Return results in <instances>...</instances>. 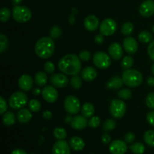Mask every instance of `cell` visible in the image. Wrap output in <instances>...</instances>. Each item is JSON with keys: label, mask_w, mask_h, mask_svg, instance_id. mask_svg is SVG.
Wrapping results in <instances>:
<instances>
[{"label": "cell", "mask_w": 154, "mask_h": 154, "mask_svg": "<svg viewBox=\"0 0 154 154\" xmlns=\"http://www.w3.org/2000/svg\"><path fill=\"white\" fill-rule=\"evenodd\" d=\"M81 59L75 54H67L60 59L58 68L63 74L67 75H77L81 71Z\"/></svg>", "instance_id": "1"}, {"label": "cell", "mask_w": 154, "mask_h": 154, "mask_svg": "<svg viewBox=\"0 0 154 154\" xmlns=\"http://www.w3.org/2000/svg\"><path fill=\"white\" fill-rule=\"evenodd\" d=\"M55 44L51 37H42L35 45V53L42 59H48L54 54Z\"/></svg>", "instance_id": "2"}, {"label": "cell", "mask_w": 154, "mask_h": 154, "mask_svg": "<svg viewBox=\"0 0 154 154\" xmlns=\"http://www.w3.org/2000/svg\"><path fill=\"white\" fill-rule=\"evenodd\" d=\"M122 80L125 85L129 87H138L143 81V76L136 69H126L122 74Z\"/></svg>", "instance_id": "3"}, {"label": "cell", "mask_w": 154, "mask_h": 154, "mask_svg": "<svg viewBox=\"0 0 154 154\" xmlns=\"http://www.w3.org/2000/svg\"><path fill=\"white\" fill-rule=\"evenodd\" d=\"M14 20L18 23L28 22L32 18V11L29 8L23 5H16L12 10Z\"/></svg>", "instance_id": "4"}, {"label": "cell", "mask_w": 154, "mask_h": 154, "mask_svg": "<svg viewBox=\"0 0 154 154\" xmlns=\"http://www.w3.org/2000/svg\"><path fill=\"white\" fill-rule=\"evenodd\" d=\"M27 102H28V97H27L26 94H25L23 92L20 91L14 93L10 96L8 100L10 107L14 110L23 108L26 105Z\"/></svg>", "instance_id": "5"}, {"label": "cell", "mask_w": 154, "mask_h": 154, "mask_svg": "<svg viewBox=\"0 0 154 154\" xmlns=\"http://www.w3.org/2000/svg\"><path fill=\"white\" fill-rule=\"evenodd\" d=\"M109 111L110 114L114 118H121L124 116L126 111V103L120 99H114L111 102Z\"/></svg>", "instance_id": "6"}, {"label": "cell", "mask_w": 154, "mask_h": 154, "mask_svg": "<svg viewBox=\"0 0 154 154\" xmlns=\"http://www.w3.org/2000/svg\"><path fill=\"white\" fill-rule=\"evenodd\" d=\"M93 63L97 68L101 69H108L111 64V60L110 55L106 53L99 51L94 54L93 58Z\"/></svg>", "instance_id": "7"}, {"label": "cell", "mask_w": 154, "mask_h": 154, "mask_svg": "<svg viewBox=\"0 0 154 154\" xmlns=\"http://www.w3.org/2000/svg\"><path fill=\"white\" fill-rule=\"evenodd\" d=\"M64 108L69 114H76L81 109V103L76 96L70 95L64 100Z\"/></svg>", "instance_id": "8"}, {"label": "cell", "mask_w": 154, "mask_h": 154, "mask_svg": "<svg viewBox=\"0 0 154 154\" xmlns=\"http://www.w3.org/2000/svg\"><path fill=\"white\" fill-rule=\"evenodd\" d=\"M117 28V25L116 21L111 18L105 19L99 26V30H100L101 34L105 36L112 35L116 32Z\"/></svg>", "instance_id": "9"}, {"label": "cell", "mask_w": 154, "mask_h": 154, "mask_svg": "<svg viewBox=\"0 0 154 154\" xmlns=\"http://www.w3.org/2000/svg\"><path fill=\"white\" fill-rule=\"evenodd\" d=\"M42 93L44 99L48 103H54L58 99V92L52 86H46Z\"/></svg>", "instance_id": "10"}, {"label": "cell", "mask_w": 154, "mask_h": 154, "mask_svg": "<svg viewBox=\"0 0 154 154\" xmlns=\"http://www.w3.org/2000/svg\"><path fill=\"white\" fill-rule=\"evenodd\" d=\"M126 150V143L122 140H114L110 144L109 151L111 154H124Z\"/></svg>", "instance_id": "11"}, {"label": "cell", "mask_w": 154, "mask_h": 154, "mask_svg": "<svg viewBox=\"0 0 154 154\" xmlns=\"http://www.w3.org/2000/svg\"><path fill=\"white\" fill-rule=\"evenodd\" d=\"M140 14L144 17H150L154 14V2L146 0L143 2L139 7Z\"/></svg>", "instance_id": "12"}, {"label": "cell", "mask_w": 154, "mask_h": 154, "mask_svg": "<svg viewBox=\"0 0 154 154\" xmlns=\"http://www.w3.org/2000/svg\"><path fill=\"white\" fill-rule=\"evenodd\" d=\"M50 81L54 87L63 88V87H66L69 84V78L64 74L57 73L51 77Z\"/></svg>", "instance_id": "13"}, {"label": "cell", "mask_w": 154, "mask_h": 154, "mask_svg": "<svg viewBox=\"0 0 154 154\" xmlns=\"http://www.w3.org/2000/svg\"><path fill=\"white\" fill-rule=\"evenodd\" d=\"M70 145L65 140H58L52 148L53 154H70Z\"/></svg>", "instance_id": "14"}, {"label": "cell", "mask_w": 154, "mask_h": 154, "mask_svg": "<svg viewBox=\"0 0 154 154\" xmlns=\"http://www.w3.org/2000/svg\"><path fill=\"white\" fill-rule=\"evenodd\" d=\"M124 50L129 54H134L138 51V42L134 38L126 37L123 42Z\"/></svg>", "instance_id": "15"}, {"label": "cell", "mask_w": 154, "mask_h": 154, "mask_svg": "<svg viewBox=\"0 0 154 154\" xmlns=\"http://www.w3.org/2000/svg\"><path fill=\"white\" fill-rule=\"evenodd\" d=\"M18 86L23 91H29L33 86V79L29 75H21L18 80Z\"/></svg>", "instance_id": "16"}, {"label": "cell", "mask_w": 154, "mask_h": 154, "mask_svg": "<svg viewBox=\"0 0 154 154\" xmlns=\"http://www.w3.org/2000/svg\"><path fill=\"white\" fill-rule=\"evenodd\" d=\"M108 54H109L111 58H112L114 60H119L123 57V48L121 45L119 43L114 42L111 44L108 48Z\"/></svg>", "instance_id": "17"}, {"label": "cell", "mask_w": 154, "mask_h": 154, "mask_svg": "<svg viewBox=\"0 0 154 154\" xmlns=\"http://www.w3.org/2000/svg\"><path fill=\"white\" fill-rule=\"evenodd\" d=\"M84 27L87 31L94 32L99 26V21L97 17L95 15H89L84 20Z\"/></svg>", "instance_id": "18"}, {"label": "cell", "mask_w": 154, "mask_h": 154, "mask_svg": "<svg viewBox=\"0 0 154 154\" xmlns=\"http://www.w3.org/2000/svg\"><path fill=\"white\" fill-rule=\"evenodd\" d=\"M88 125V121L87 118L83 115H77L72 118V121L71 123V126L73 129L77 130H81L85 129Z\"/></svg>", "instance_id": "19"}, {"label": "cell", "mask_w": 154, "mask_h": 154, "mask_svg": "<svg viewBox=\"0 0 154 154\" xmlns=\"http://www.w3.org/2000/svg\"><path fill=\"white\" fill-rule=\"evenodd\" d=\"M81 78L86 81H92L97 77V72L96 69L91 66L86 67L81 71Z\"/></svg>", "instance_id": "20"}, {"label": "cell", "mask_w": 154, "mask_h": 154, "mask_svg": "<svg viewBox=\"0 0 154 154\" xmlns=\"http://www.w3.org/2000/svg\"><path fill=\"white\" fill-rule=\"evenodd\" d=\"M32 117V114L31 111L25 108L20 109L17 114V118L18 121L21 123H29L31 120Z\"/></svg>", "instance_id": "21"}, {"label": "cell", "mask_w": 154, "mask_h": 154, "mask_svg": "<svg viewBox=\"0 0 154 154\" xmlns=\"http://www.w3.org/2000/svg\"><path fill=\"white\" fill-rule=\"evenodd\" d=\"M123 84H124L122 78L119 76H114L106 83V87L109 90H117L123 87Z\"/></svg>", "instance_id": "22"}, {"label": "cell", "mask_w": 154, "mask_h": 154, "mask_svg": "<svg viewBox=\"0 0 154 154\" xmlns=\"http://www.w3.org/2000/svg\"><path fill=\"white\" fill-rule=\"evenodd\" d=\"M69 145H70V147L74 150L80 151V150H82L84 148V147H85V143H84V140L78 136H75L70 139V141H69Z\"/></svg>", "instance_id": "23"}, {"label": "cell", "mask_w": 154, "mask_h": 154, "mask_svg": "<svg viewBox=\"0 0 154 154\" xmlns=\"http://www.w3.org/2000/svg\"><path fill=\"white\" fill-rule=\"evenodd\" d=\"M95 113V108L93 104L90 102H86L83 105L81 108V114L86 118H90L93 117V115Z\"/></svg>", "instance_id": "24"}, {"label": "cell", "mask_w": 154, "mask_h": 154, "mask_svg": "<svg viewBox=\"0 0 154 154\" xmlns=\"http://www.w3.org/2000/svg\"><path fill=\"white\" fill-rule=\"evenodd\" d=\"M2 122L5 126H11L16 122V117L14 113L11 111H8L5 112L2 115Z\"/></svg>", "instance_id": "25"}, {"label": "cell", "mask_w": 154, "mask_h": 154, "mask_svg": "<svg viewBox=\"0 0 154 154\" xmlns=\"http://www.w3.org/2000/svg\"><path fill=\"white\" fill-rule=\"evenodd\" d=\"M35 82L39 87H44L48 82V77L44 72H38L35 75Z\"/></svg>", "instance_id": "26"}, {"label": "cell", "mask_w": 154, "mask_h": 154, "mask_svg": "<svg viewBox=\"0 0 154 154\" xmlns=\"http://www.w3.org/2000/svg\"><path fill=\"white\" fill-rule=\"evenodd\" d=\"M131 151L135 154H143L145 151V147L141 142H137L129 146Z\"/></svg>", "instance_id": "27"}, {"label": "cell", "mask_w": 154, "mask_h": 154, "mask_svg": "<svg viewBox=\"0 0 154 154\" xmlns=\"http://www.w3.org/2000/svg\"><path fill=\"white\" fill-rule=\"evenodd\" d=\"M134 26L132 23L126 22L123 24L121 28V32L123 35L129 36L133 32Z\"/></svg>", "instance_id": "28"}, {"label": "cell", "mask_w": 154, "mask_h": 154, "mask_svg": "<svg viewBox=\"0 0 154 154\" xmlns=\"http://www.w3.org/2000/svg\"><path fill=\"white\" fill-rule=\"evenodd\" d=\"M144 140L147 145L154 147V130H147L144 135Z\"/></svg>", "instance_id": "29"}, {"label": "cell", "mask_w": 154, "mask_h": 154, "mask_svg": "<svg viewBox=\"0 0 154 154\" xmlns=\"http://www.w3.org/2000/svg\"><path fill=\"white\" fill-rule=\"evenodd\" d=\"M152 39H153V35H151V33L147 31H142L138 35V40L141 43H149V42H151Z\"/></svg>", "instance_id": "30"}, {"label": "cell", "mask_w": 154, "mask_h": 154, "mask_svg": "<svg viewBox=\"0 0 154 154\" xmlns=\"http://www.w3.org/2000/svg\"><path fill=\"white\" fill-rule=\"evenodd\" d=\"M54 135L57 139L65 140L67 137V132L66 129L62 127H57L54 130Z\"/></svg>", "instance_id": "31"}, {"label": "cell", "mask_w": 154, "mask_h": 154, "mask_svg": "<svg viewBox=\"0 0 154 154\" xmlns=\"http://www.w3.org/2000/svg\"><path fill=\"white\" fill-rule=\"evenodd\" d=\"M116 125H117V123L114 119H107L102 125V129L105 132H109V131L115 129Z\"/></svg>", "instance_id": "32"}, {"label": "cell", "mask_w": 154, "mask_h": 154, "mask_svg": "<svg viewBox=\"0 0 154 154\" xmlns=\"http://www.w3.org/2000/svg\"><path fill=\"white\" fill-rule=\"evenodd\" d=\"M42 108L41 102L37 99H31L29 102V109L32 112H38Z\"/></svg>", "instance_id": "33"}, {"label": "cell", "mask_w": 154, "mask_h": 154, "mask_svg": "<svg viewBox=\"0 0 154 154\" xmlns=\"http://www.w3.org/2000/svg\"><path fill=\"white\" fill-rule=\"evenodd\" d=\"M134 64V60L132 57H129V56H126L121 61V67L123 69H129L132 67Z\"/></svg>", "instance_id": "34"}, {"label": "cell", "mask_w": 154, "mask_h": 154, "mask_svg": "<svg viewBox=\"0 0 154 154\" xmlns=\"http://www.w3.org/2000/svg\"><path fill=\"white\" fill-rule=\"evenodd\" d=\"M70 84L71 86H72L74 89L78 90V89L81 88V86H82V80H81V78H80L78 75H73L70 80Z\"/></svg>", "instance_id": "35"}, {"label": "cell", "mask_w": 154, "mask_h": 154, "mask_svg": "<svg viewBox=\"0 0 154 154\" xmlns=\"http://www.w3.org/2000/svg\"><path fill=\"white\" fill-rule=\"evenodd\" d=\"M11 14V12L10 9L8 8H2L0 11V20H1L2 22L5 23L8 20Z\"/></svg>", "instance_id": "36"}, {"label": "cell", "mask_w": 154, "mask_h": 154, "mask_svg": "<svg viewBox=\"0 0 154 154\" xmlns=\"http://www.w3.org/2000/svg\"><path fill=\"white\" fill-rule=\"evenodd\" d=\"M117 96H118L120 99L126 100V99H129L131 98V96H132V91L129 89H122V90H120L118 92Z\"/></svg>", "instance_id": "37"}, {"label": "cell", "mask_w": 154, "mask_h": 154, "mask_svg": "<svg viewBox=\"0 0 154 154\" xmlns=\"http://www.w3.org/2000/svg\"><path fill=\"white\" fill-rule=\"evenodd\" d=\"M62 35V29L58 26H54L50 31V37L53 39L58 38Z\"/></svg>", "instance_id": "38"}, {"label": "cell", "mask_w": 154, "mask_h": 154, "mask_svg": "<svg viewBox=\"0 0 154 154\" xmlns=\"http://www.w3.org/2000/svg\"><path fill=\"white\" fill-rule=\"evenodd\" d=\"M8 41L4 34L0 35V52L3 53L8 48Z\"/></svg>", "instance_id": "39"}, {"label": "cell", "mask_w": 154, "mask_h": 154, "mask_svg": "<svg viewBox=\"0 0 154 154\" xmlns=\"http://www.w3.org/2000/svg\"><path fill=\"white\" fill-rule=\"evenodd\" d=\"M101 120L99 117H90V120L88 121V126L91 128H97L100 125Z\"/></svg>", "instance_id": "40"}, {"label": "cell", "mask_w": 154, "mask_h": 154, "mask_svg": "<svg viewBox=\"0 0 154 154\" xmlns=\"http://www.w3.org/2000/svg\"><path fill=\"white\" fill-rule=\"evenodd\" d=\"M146 105L150 109H154V93H150L146 98Z\"/></svg>", "instance_id": "41"}, {"label": "cell", "mask_w": 154, "mask_h": 154, "mask_svg": "<svg viewBox=\"0 0 154 154\" xmlns=\"http://www.w3.org/2000/svg\"><path fill=\"white\" fill-rule=\"evenodd\" d=\"M44 69H45V71L48 74H53L55 71V66H54V64L52 62L48 61L45 63Z\"/></svg>", "instance_id": "42"}, {"label": "cell", "mask_w": 154, "mask_h": 154, "mask_svg": "<svg viewBox=\"0 0 154 154\" xmlns=\"http://www.w3.org/2000/svg\"><path fill=\"white\" fill-rule=\"evenodd\" d=\"M90 57H91V54H90V51H82L79 54V58L81 59V60H82V61H89Z\"/></svg>", "instance_id": "43"}, {"label": "cell", "mask_w": 154, "mask_h": 154, "mask_svg": "<svg viewBox=\"0 0 154 154\" xmlns=\"http://www.w3.org/2000/svg\"><path fill=\"white\" fill-rule=\"evenodd\" d=\"M7 108L8 105L5 99L3 97H0V114L3 115L7 111Z\"/></svg>", "instance_id": "44"}, {"label": "cell", "mask_w": 154, "mask_h": 154, "mask_svg": "<svg viewBox=\"0 0 154 154\" xmlns=\"http://www.w3.org/2000/svg\"><path fill=\"white\" fill-rule=\"evenodd\" d=\"M135 140V134L132 132H128L124 136V141L126 144H131V143L134 142Z\"/></svg>", "instance_id": "45"}, {"label": "cell", "mask_w": 154, "mask_h": 154, "mask_svg": "<svg viewBox=\"0 0 154 154\" xmlns=\"http://www.w3.org/2000/svg\"><path fill=\"white\" fill-rule=\"evenodd\" d=\"M147 53H148L150 58L154 61V40L152 41L149 45L148 48H147Z\"/></svg>", "instance_id": "46"}, {"label": "cell", "mask_w": 154, "mask_h": 154, "mask_svg": "<svg viewBox=\"0 0 154 154\" xmlns=\"http://www.w3.org/2000/svg\"><path fill=\"white\" fill-rule=\"evenodd\" d=\"M147 120L149 124L154 126V111H150L147 114Z\"/></svg>", "instance_id": "47"}, {"label": "cell", "mask_w": 154, "mask_h": 154, "mask_svg": "<svg viewBox=\"0 0 154 154\" xmlns=\"http://www.w3.org/2000/svg\"><path fill=\"white\" fill-rule=\"evenodd\" d=\"M102 141L105 144H108L111 142V136L109 134L104 133L102 136Z\"/></svg>", "instance_id": "48"}, {"label": "cell", "mask_w": 154, "mask_h": 154, "mask_svg": "<svg viewBox=\"0 0 154 154\" xmlns=\"http://www.w3.org/2000/svg\"><path fill=\"white\" fill-rule=\"evenodd\" d=\"M104 35L102 34H99L95 37V42L98 45H101L104 42Z\"/></svg>", "instance_id": "49"}, {"label": "cell", "mask_w": 154, "mask_h": 154, "mask_svg": "<svg viewBox=\"0 0 154 154\" xmlns=\"http://www.w3.org/2000/svg\"><path fill=\"white\" fill-rule=\"evenodd\" d=\"M42 116H43V118L45 119V120H51V118H52L53 114H52V113H51V111L47 110V111H44Z\"/></svg>", "instance_id": "50"}, {"label": "cell", "mask_w": 154, "mask_h": 154, "mask_svg": "<svg viewBox=\"0 0 154 154\" xmlns=\"http://www.w3.org/2000/svg\"><path fill=\"white\" fill-rule=\"evenodd\" d=\"M11 154H27V153L22 149H16L11 152Z\"/></svg>", "instance_id": "51"}, {"label": "cell", "mask_w": 154, "mask_h": 154, "mask_svg": "<svg viewBox=\"0 0 154 154\" xmlns=\"http://www.w3.org/2000/svg\"><path fill=\"white\" fill-rule=\"evenodd\" d=\"M147 83L150 87H154V78L153 77H149L147 79Z\"/></svg>", "instance_id": "52"}, {"label": "cell", "mask_w": 154, "mask_h": 154, "mask_svg": "<svg viewBox=\"0 0 154 154\" xmlns=\"http://www.w3.org/2000/svg\"><path fill=\"white\" fill-rule=\"evenodd\" d=\"M32 93L35 96H39V95L42 93V91L39 88H35L34 90H33Z\"/></svg>", "instance_id": "53"}, {"label": "cell", "mask_w": 154, "mask_h": 154, "mask_svg": "<svg viewBox=\"0 0 154 154\" xmlns=\"http://www.w3.org/2000/svg\"><path fill=\"white\" fill-rule=\"evenodd\" d=\"M22 1L23 0H12V3L16 6V5H19Z\"/></svg>", "instance_id": "54"}, {"label": "cell", "mask_w": 154, "mask_h": 154, "mask_svg": "<svg viewBox=\"0 0 154 154\" xmlns=\"http://www.w3.org/2000/svg\"><path fill=\"white\" fill-rule=\"evenodd\" d=\"M72 117H71L70 116H68V117H66V122H67V123H72Z\"/></svg>", "instance_id": "55"}, {"label": "cell", "mask_w": 154, "mask_h": 154, "mask_svg": "<svg viewBox=\"0 0 154 154\" xmlns=\"http://www.w3.org/2000/svg\"><path fill=\"white\" fill-rule=\"evenodd\" d=\"M151 72H152V74L154 75V64L152 65V66H151Z\"/></svg>", "instance_id": "56"}, {"label": "cell", "mask_w": 154, "mask_h": 154, "mask_svg": "<svg viewBox=\"0 0 154 154\" xmlns=\"http://www.w3.org/2000/svg\"><path fill=\"white\" fill-rule=\"evenodd\" d=\"M152 31H153V32H154V26H153V27H152Z\"/></svg>", "instance_id": "57"}, {"label": "cell", "mask_w": 154, "mask_h": 154, "mask_svg": "<svg viewBox=\"0 0 154 154\" xmlns=\"http://www.w3.org/2000/svg\"><path fill=\"white\" fill-rule=\"evenodd\" d=\"M92 154H93V153H92Z\"/></svg>", "instance_id": "58"}]
</instances>
